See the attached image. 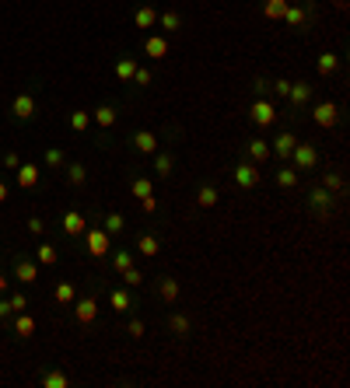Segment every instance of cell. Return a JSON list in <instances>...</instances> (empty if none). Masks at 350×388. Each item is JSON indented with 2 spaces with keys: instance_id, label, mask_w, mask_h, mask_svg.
<instances>
[{
  "instance_id": "cell-1",
  "label": "cell",
  "mask_w": 350,
  "mask_h": 388,
  "mask_svg": "<svg viewBox=\"0 0 350 388\" xmlns=\"http://www.w3.org/2000/svg\"><path fill=\"white\" fill-rule=\"evenodd\" d=\"M7 115H11L14 123H32V119L39 115V85H35V81H32V85H25L18 95L11 98Z\"/></svg>"
},
{
  "instance_id": "cell-2",
  "label": "cell",
  "mask_w": 350,
  "mask_h": 388,
  "mask_svg": "<svg viewBox=\"0 0 350 388\" xmlns=\"http://www.w3.org/2000/svg\"><path fill=\"white\" fill-rule=\"evenodd\" d=\"M337 199H340V196L330 193V189H322V186H308V189H305V206H308V213H312L315 220H322V224L333 217Z\"/></svg>"
},
{
  "instance_id": "cell-3",
  "label": "cell",
  "mask_w": 350,
  "mask_h": 388,
  "mask_svg": "<svg viewBox=\"0 0 350 388\" xmlns=\"http://www.w3.org/2000/svg\"><path fill=\"white\" fill-rule=\"evenodd\" d=\"M287 115H291V123L315 101V85L312 81H291V92H287Z\"/></svg>"
},
{
  "instance_id": "cell-4",
  "label": "cell",
  "mask_w": 350,
  "mask_h": 388,
  "mask_svg": "<svg viewBox=\"0 0 350 388\" xmlns=\"http://www.w3.org/2000/svg\"><path fill=\"white\" fill-rule=\"evenodd\" d=\"M287 161H291V168H298V172H315V168L322 165V151H319V144H312V140H298Z\"/></svg>"
},
{
  "instance_id": "cell-5",
  "label": "cell",
  "mask_w": 350,
  "mask_h": 388,
  "mask_svg": "<svg viewBox=\"0 0 350 388\" xmlns=\"http://www.w3.org/2000/svg\"><path fill=\"white\" fill-rule=\"evenodd\" d=\"M81 238H85V252L91 259H105V256L112 252V234H109L102 224H88Z\"/></svg>"
},
{
  "instance_id": "cell-6",
  "label": "cell",
  "mask_w": 350,
  "mask_h": 388,
  "mask_svg": "<svg viewBox=\"0 0 350 388\" xmlns=\"http://www.w3.org/2000/svg\"><path fill=\"white\" fill-rule=\"evenodd\" d=\"M291 32H308V25L315 21V0H305V4H287L284 18H280Z\"/></svg>"
},
{
  "instance_id": "cell-7",
  "label": "cell",
  "mask_w": 350,
  "mask_h": 388,
  "mask_svg": "<svg viewBox=\"0 0 350 388\" xmlns=\"http://www.w3.org/2000/svg\"><path fill=\"white\" fill-rule=\"evenodd\" d=\"M98 294H102V284H91V291L74 297V322L78 325H91L98 318Z\"/></svg>"
},
{
  "instance_id": "cell-8",
  "label": "cell",
  "mask_w": 350,
  "mask_h": 388,
  "mask_svg": "<svg viewBox=\"0 0 350 388\" xmlns=\"http://www.w3.org/2000/svg\"><path fill=\"white\" fill-rule=\"evenodd\" d=\"M231 179H235V186L239 189H246V193H253V189H260V182H262V172H260V165H253V161H239V165H231Z\"/></svg>"
},
{
  "instance_id": "cell-9",
  "label": "cell",
  "mask_w": 350,
  "mask_h": 388,
  "mask_svg": "<svg viewBox=\"0 0 350 388\" xmlns=\"http://www.w3.org/2000/svg\"><path fill=\"white\" fill-rule=\"evenodd\" d=\"M249 119H253L260 130H270V126L280 119V108H277L273 98H256V101L249 105Z\"/></svg>"
},
{
  "instance_id": "cell-10",
  "label": "cell",
  "mask_w": 350,
  "mask_h": 388,
  "mask_svg": "<svg viewBox=\"0 0 350 388\" xmlns=\"http://www.w3.org/2000/svg\"><path fill=\"white\" fill-rule=\"evenodd\" d=\"M305 112H312V119H315V126H322V130H333L337 123H340V105L337 101H312Z\"/></svg>"
},
{
  "instance_id": "cell-11",
  "label": "cell",
  "mask_w": 350,
  "mask_h": 388,
  "mask_svg": "<svg viewBox=\"0 0 350 388\" xmlns=\"http://www.w3.org/2000/svg\"><path fill=\"white\" fill-rule=\"evenodd\" d=\"M116 119H119V105L116 101H102V105L91 108V123L98 126V133H112Z\"/></svg>"
},
{
  "instance_id": "cell-12",
  "label": "cell",
  "mask_w": 350,
  "mask_h": 388,
  "mask_svg": "<svg viewBox=\"0 0 350 388\" xmlns=\"http://www.w3.org/2000/svg\"><path fill=\"white\" fill-rule=\"evenodd\" d=\"M242 158L262 168V165L273 158V154H270V140H262V137H246V144H242Z\"/></svg>"
},
{
  "instance_id": "cell-13",
  "label": "cell",
  "mask_w": 350,
  "mask_h": 388,
  "mask_svg": "<svg viewBox=\"0 0 350 388\" xmlns=\"http://www.w3.org/2000/svg\"><path fill=\"white\" fill-rule=\"evenodd\" d=\"M126 144H130L137 154H155V151L162 147V137H158L155 130H133V133L126 137Z\"/></svg>"
},
{
  "instance_id": "cell-14",
  "label": "cell",
  "mask_w": 350,
  "mask_h": 388,
  "mask_svg": "<svg viewBox=\"0 0 350 388\" xmlns=\"http://www.w3.org/2000/svg\"><path fill=\"white\" fill-rule=\"evenodd\" d=\"M11 273L21 284H39V263L28 256H11Z\"/></svg>"
},
{
  "instance_id": "cell-15",
  "label": "cell",
  "mask_w": 350,
  "mask_h": 388,
  "mask_svg": "<svg viewBox=\"0 0 350 388\" xmlns=\"http://www.w3.org/2000/svg\"><path fill=\"white\" fill-rule=\"evenodd\" d=\"M85 227H88V217L81 213V210H74V206H71V210H64V213H60V231H64L67 238H74V242H78V238L85 234Z\"/></svg>"
},
{
  "instance_id": "cell-16",
  "label": "cell",
  "mask_w": 350,
  "mask_h": 388,
  "mask_svg": "<svg viewBox=\"0 0 350 388\" xmlns=\"http://www.w3.org/2000/svg\"><path fill=\"white\" fill-rule=\"evenodd\" d=\"M133 252H137V256L155 259V256L162 252V234H158V231H151V227H144V231L137 234V242H133Z\"/></svg>"
},
{
  "instance_id": "cell-17",
  "label": "cell",
  "mask_w": 350,
  "mask_h": 388,
  "mask_svg": "<svg viewBox=\"0 0 350 388\" xmlns=\"http://www.w3.org/2000/svg\"><path fill=\"white\" fill-rule=\"evenodd\" d=\"M109 308L116 315H130L137 308V297H133V287H112L109 291Z\"/></svg>"
},
{
  "instance_id": "cell-18",
  "label": "cell",
  "mask_w": 350,
  "mask_h": 388,
  "mask_svg": "<svg viewBox=\"0 0 350 388\" xmlns=\"http://www.w3.org/2000/svg\"><path fill=\"white\" fill-rule=\"evenodd\" d=\"M155 297L162 301V304H175L179 297H182V287H179V280L169 277V273H162L158 280H155Z\"/></svg>"
},
{
  "instance_id": "cell-19",
  "label": "cell",
  "mask_w": 350,
  "mask_h": 388,
  "mask_svg": "<svg viewBox=\"0 0 350 388\" xmlns=\"http://www.w3.org/2000/svg\"><path fill=\"white\" fill-rule=\"evenodd\" d=\"M133 28H137V32H151V28H158V7H155L151 0H144V4L133 11Z\"/></svg>"
},
{
  "instance_id": "cell-20",
  "label": "cell",
  "mask_w": 350,
  "mask_h": 388,
  "mask_svg": "<svg viewBox=\"0 0 350 388\" xmlns=\"http://www.w3.org/2000/svg\"><path fill=\"white\" fill-rule=\"evenodd\" d=\"M137 67H140V63H137V56H133V53H119V56H116V63H112V74H116V81H119V85H130V81H133V74H137Z\"/></svg>"
},
{
  "instance_id": "cell-21",
  "label": "cell",
  "mask_w": 350,
  "mask_h": 388,
  "mask_svg": "<svg viewBox=\"0 0 350 388\" xmlns=\"http://www.w3.org/2000/svg\"><path fill=\"white\" fill-rule=\"evenodd\" d=\"M294 144H298V133L287 126V130H280V133L273 137V144H270V154H277L280 161H287V158H291V151H294Z\"/></svg>"
},
{
  "instance_id": "cell-22",
  "label": "cell",
  "mask_w": 350,
  "mask_h": 388,
  "mask_svg": "<svg viewBox=\"0 0 350 388\" xmlns=\"http://www.w3.org/2000/svg\"><path fill=\"white\" fill-rule=\"evenodd\" d=\"M158 25H162V35H179L186 28V14L179 7H169V11H158Z\"/></svg>"
},
{
  "instance_id": "cell-23",
  "label": "cell",
  "mask_w": 350,
  "mask_h": 388,
  "mask_svg": "<svg viewBox=\"0 0 350 388\" xmlns=\"http://www.w3.org/2000/svg\"><path fill=\"white\" fill-rule=\"evenodd\" d=\"M217 203H221V189H217V182L203 179V182L196 186V206H200V210H214Z\"/></svg>"
},
{
  "instance_id": "cell-24",
  "label": "cell",
  "mask_w": 350,
  "mask_h": 388,
  "mask_svg": "<svg viewBox=\"0 0 350 388\" xmlns=\"http://www.w3.org/2000/svg\"><path fill=\"white\" fill-rule=\"evenodd\" d=\"M165 329L172 332L175 339H189V332H193V318H189L186 311H169V318H165Z\"/></svg>"
},
{
  "instance_id": "cell-25",
  "label": "cell",
  "mask_w": 350,
  "mask_h": 388,
  "mask_svg": "<svg viewBox=\"0 0 350 388\" xmlns=\"http://www.w3.org/2000/svg\"><path fill=\"white\" fill-rule=\"evenodd\" d=\"M39 175H42V168H39V165L21 161V165H18V172H14V182H18V189H35V186H39Z\"/></svg>"
},
{
  "instance_id": "cell-26",
  "label": "cell",
  "mask_w": 350,
  "mask_h": 388,
  "mask_svg": "<svg viewBox=\"0 0 350 388\" xmlns=\"http://www.w3.org/2000/svg\"><path fill=\"white\" fill-rule=\"evenodd\" d=\"M151 158H155V175H158V179H172V172H175V151L172 147H158Z\"/></svg>"
},
{
  "instance_id": "cell-27",
  "label": "cell",
  "mask_w": 350,
  "mask_h": 388,
  "mask_svg": "<svg viewBox=\"0 0 350 388\" xmlns=\"http://www.w3.org/2000/svg\"><path fill=\"white\" fill-rule=\"evenodd\" d=\"M11 329H14L18 339H32V336H35V318H32L28 311H14V315H11Z\"/></svg>"
},
{
  "instance_id": "cell-28",
  "label": "cell",
  "mask_w": 350,
  "mask_h": 388,
  "mask_svg": "<svg viewBox=\"0 0 350 388\" xmlns=\"http://www.w3.org/2000/svg\"><path fill=\"white\" fill-rule=\"evenodd\" d=\"M144 56H151V60H165L169 56V39L165 35H144Z\"/></svg>"
},
{
  "instance_id": "cell-29",
  "label": "cell",
  "mask_w": 350,
  "mask_h": 388,
  "mask_svg": "<svg viewBox=\"0 0 350 388\" xmlns=\"http://www.w3.org/2000/svg\"><path fill=\"white\" fill-rule=\"evenodd\" d=\"M340 53H333V49H326L322 56H319V63H315V70H319V77H337L340 74Z\"/></svg>"
},
{
  "instance_id": "cell-30",
  "label": "cell",
  "mask_w": 350,
  "mask_h": 388,
  "mask_svg": "<svg viewBox=\"0 0 350 388\" xmlns=\"http://www.w3.org/2000/svg\"><path fill=\"white\" fill-rule=\"evenodd\" d=\"M319 186H322V189H330V193L344 196V189H347V179H344V172H340V168H326Z\"/></svg>"
},
{
  "instance_id": "cell-31",
  "label": "cell",
  "mask_w": 350,
  "mask_h": 388,
  "mask_svg": "<svg viewBox=\"0 0 350 388\" xmlns=\"http://www.w3.org/2000/svg\"><path fill=\"white\" fill-rule=\"evenodd\" d=\"M39 382H42V388H71V375L60 371V368H46L39 375Z\"/></svg>"
},
{
  "instance_id": "cell-32",
  "label": "cell",
  "mask_w": 350,
  "mask_h": 388,
  "mask_svg": "<svg viewBox=\"0 0 350 388\" xmlns=\"http://www.w3.org/2000/svg\"><path fill=\"white\" fill-rule=\"evenodd\" d=\"M273 182H277L284 193H294V189H298V182H301V172H298V168H277Z\"/></svg>"
},
{
  "instance_id": "cell-33",
  "label": "cell",
  "mask_w": 350,
  "mask_h": 388,
  "mask_svg": "<svg viewBox=\"0 0 350 388\" xmlns=\"http://www.w3.org/2000/svg\"><path fill=\"white\" fill-rule=\"evenodd\" d=\"M35 263H39V266H56V263H60V252H56V245L42 238V242L35 245Z\"/></svg>"
},
{
  "instance_id": "cell-34",
  "label": "cell",
  "mask_w": 350,
  "mask_h": 388,
  "mask_svg": "<svg viewBox=\"0 0 350 388\" xmlns=\"http://www.w3.org/2000/svg\"><path fill=\"white\" fill-rule=\"evenodd\" d=\"M64 175H67V182H71L74 189H81L88 182V165L85 161H67V165H64Z\"/></svg>"
},
{
  "instance_id": "cell-35",
  "label": "cell",
  "mask_w": 350,
  "mask_h": 388,
  "mask_svg": "<svg viewBox=\"0 0 350 388\" xmlns=\"http://www.w3.org/2000/svg\"><path fill=\"white\" fill-rule=\"evenodd\" d=\"M102 227H105L112 238H119V234H126V217H123L119 210H109V213L102 217Z\"/></svg>"
},
{
  "instance_id": "cell-36",
  "label": "cell",
  "mask_w": 350,
  "mask_h": 388,
  "mask_svg": "<svg viewBox=\"0 0 350 388\" xmlns=\"http://www.w3.org/2000/svg\"><path fill=\"white\" fill-rule=\"evenodd\" d=\"M130 193L137 196V199H147V196H155V182H151L147 175L133 172V175H130Z\"/></svg>"
},
{
  "instance_id": "cell-37",
  "label": "cell",
  "mask_w": 350,
  "mask_h": 388,
  "mask_svg": "<svg viewBox=\"0 0 350 388\" xmlns=\"http://www.w3.org/2000/svg\"><path fill=\"white\" fill-rule=\"evenodd\" d=\"M74 297H78V287H74L71 280H60V284L53 287V301H56L60 308H71V304H74Z\"/></svg>"
},
{
  "instance_id": "cell-38",
  "label": "cell",
  "mask_w": 350,
  "mask_h": 388,
  "mask_svg": "<svg viewBox=\"0 0 350 388\" xmlns=\"http://www.w3.org/2000/svg\"><path fill=\"white\" fill-rule=\"evenodd\" d=\"M42 165L64 172V165H67V151H64V147H46V151H42Z\"/></svg>"
},
{
  "instance_id": "cell-39",
  "label": "cell",
  "mask_w": 350,
  "mask_h": 388,
  "mask_svg": "<svg viewBox=\"0 0 350 388\" xmlns=\"http://www.w3.org/2000/svg\"><path fill=\"white\" fill-rule=\"evenodd\" d=\"M67 126H71L74 133H88V130H91V112H88V108H74V112L67 115Z\"/></svg>"
},
{
  "instance_id": "cell-40",
  "label": "cell",
  "mask_w": 350,
  "mask_h": 388,
  "mask_svg": "<svg viewBox=\"0 0 350 388\" xmlns=\"http://www.w3.org/2000/svg\"><path fill=\"white\" fill-rule=\"evenodd\" d=\"M287 4H291V0H262V18L280 21V18H284V11H287Z\"/></svg>"
},
{
  "instance_id": "cell-41",
  "label": "cell",
  "mask_w": 350,
  "mask_h": 388,
  "mask_svg": "<svg viewBox=\"0 0 350 388\" xmlns=\"http://www.w3.org/2000/svg\"><path fill=\"white\" fill-rule=\"evenodd\" d=\"M130 266H133V249H116V252H112V270L123 273V270H130Z\"/></svg>"
},
{
  "instance_id": "cell-42",
  "label": "cell",
  "mask_w": 350,
  "mask_h": 388,
  "mask_svg": "<svg viewBox=\"0 0 350 388\" xmlns=\"http://www.w3.org/2000/svg\"><path fill=\"white\" fill-rule=\"evenodd\" d=\"M151 81H155L151 67H137V74H133V81H130V85H137V88L144 92V88H151Z\"/></svg>"
},
{
  "instance_id": "cell-43",
  "label": "cell",
  "mask_w": 350,
  "mask_h": 388,
  "mask_svg": "<svg viewBox=\"0 0 350 388\" xmlns=\"http://www.w3.org/2000/svg\"><path fill=\"white\" fill-rule=\"evenodd\" d=\"M18 165H21V154L18 151H4L0 154V168L4 172H18Z\"/></svg>"
},
{
  "instance_id": "cell-44",
  "label": "cell",
  "mask_w": 350,
  "mask_h": 388,
  "mask_svg": "<svg viewBox=\"0 0 350 388\" xmlns=\"http://www.w3.org/2000/svg\"><path fill=\"white\" fill-rule=\"evenodd\" d=\"M119 277H123V284H126V287H140V284H144V273H140L137 266H130V270H123Z\"/></svg>"
},
{
  "instance_id": "cell-45",
  "label": "cell",
  "mask_w": 350,
  "mask_h": 388,
  "mask_svg": "<svg viewBox=\"0 0 350 388\" xmlns=\"http://www.w3.org/2000/svg\"><path fill=\"white\" fill-rule=\"evenodd\" d=\"M287 92H291V81H287V77L270 81V98H287Z\"/></svg>"
},
{
  "instance_id": "cell-46",
  "label": "cell",
  "mask_w": 350,
  "mask_h": 388,
  "mask_svg": "<svg viewBox=\"0 0 350 388\" xmlns=\"http://www.w3.org/2000/svg\"><path fill=\"white\" fill-rule=\"evenodd\" d=\"M126 332H130V336H133V339H140V336H144V332H147V325H144V318H137V315H133V318H130V322H126Z\"/></svg>"
},
{
  "instance_id": "cell-47",
  "label": "cell",
  "mask_w": 350,
  "mask_h": 388,
  "mask_svg": "<svg viewBox=\"0 0 350 388\" xmlns=\"http://www.w3.org/2000/svg\"><path fill=\"white\" fill-rule=\"evenodd\" d=\"M253 95L256 98H270V77H253Z\"/></svg>"
},
{
  "instance_id": "cell-48",
  "label": "cell",
  "mask_w": 350,
  "mask_h": 388,
  "mask_svg": "<svg viewBox=\"0 0 350 388\" xmlns=\"http://www.w3.org/2000/svg\"><path fill=\"white\" fill-rule=\"evenodd\" d=\"M46 227H49V224H46L42 217H28V231H32L35 238H46Z\"/></svg>"
},
{
  "instance_id": "cell-49",
  "label": "cell",
  "mask_w": 350,
  "mask_h": 388,
  "mask_svg": "<svg viewBox=\"0 0 350 388\" xmlns=\"http://www.w3.org/2000/svg\"><path fill=\"white\" fill-rule=\"evenodd\" d=\"M7 301H11V311H28V297H25L21 291H14Z\"/></svg>"
},
{
  "instance_id": "cell-50",
  "label": "cell",
  "mask_w": 350,
  "mask_h": 388,
  "mask_svg": "<svg viewBox=\"0 0 350 388\" xmlns=\"http://www.w3.org/2000/svg\"><path fill=\"white\" fill-rule=\"evenodd\" d=\"M11 315H14V311H11V301L0 294V322H11Z\"/></svg>"
},
{
  "instance_id": "cell-51",
  "label": "cell",
  "mask_w": 350,
  "mask_h": 388,
  "mask_svg": "<svg viewBox=\"0 0 350 388\" xmlns=\"http://www.w3.org/2000/svg\"><path fill=\"white\" fill-rule=\"evenodd\" d=\"M7 287H11V280L4 277V270H0V294H7Z\"/></svg>"
},
{
  "instance_id": "cell-52",
  "label": "cell",
  "mask_w": 350,
  "mask_h": 388,
  "mask_svg": "<svg viewBox=\"0 0 350 388\" xmlns=\"http://www.w3.org/2000/svg\"><path fill=\"white\" fill-rule=\"evenodd\" d=\"M0 203H7V182L0 179Z\"/></svg>"
},
{
  "instance_id": "cell-53",
  "label": "cell",
  "mask_w": 350,
  "mask_h": 388,
  "mask_svg": "<svg viewBox=\"0 0 350 388\" xmlns=\"http://www.w3.org/2000/svg\"><path fill=\"white\" fill-rule=\"evenodd\" d=\"M291 4H305V0H291Z\"/></svg>"
}]
</instances>
